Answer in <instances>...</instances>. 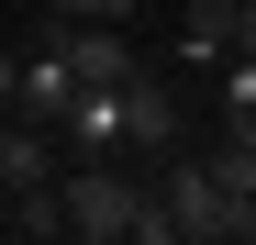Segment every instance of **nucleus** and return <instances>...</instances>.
I'll return each mask as SVG.
<instances>
[{
  "instance_id": "4",
  "label": "nucleus",
  "mask_w": 256,
  "mask_h": 245,
  "mask_svg": "<svg viewBox=\"0 0 256 245\" xmlns=\"http://www.w3.org/2000/svg\"><path fill=\"white\" fill-rule=\"evenodd\" d=\"M56 45H67V67H78V90H122V78H134V67H145V56H134V45H122V34H112V22H67V34H56Z\"/></svg>"
},
{
  "instance_id": "2",
  "label": "nucleus",
  "mask_w": 256,
  "mask_h": 245,
  "mask_svg": "<svg viewBox=\"0 0 256 245\" xmlns=\"http://www.w3.org/2000/svg\"><path fill=\"white\" fill-rule=\"evenodd\" d=\"M178 145H190L178 78H167V67H134V78H122V156H134V168H156V156H178Z\"/></svg>"
},
{
  "instance_id": "6",
  "label": "nucleus",
  "mask_w": 256,
  "mask_h": 245,
  "mask_svg": "<svg viewBox=\"0 0 256 245\" xmlns=\"http://www.w3.org/2000/svg\"><path fill=\"white\" fill-rule=\"evenodd\" d=\"M45 12H67V22H134L145 0H45Z\"/></svg>"
},
{
  "instance_id": "5",
  "label": "nucleus",
  "mask_w": 256,
  "mask_h": 245,
  "mask_svg": "<svg viewBox=\"0 0 256 245\" xmlns=\"http://www.w3.org/2000/svg\"><path fill=\"white\" fill-rule=\"evenodd\" d=\"M56 134H67L78 156H122V90H78Z\"/></svg>"
},
{
  "instance_id": "1",
  "label": "nucleus",
  "mask_w": 256,
  "mask_h": 245,
  "mask_svg": "<svg viewBox=\"0 0 256 245\" xmlns=\"http://www.w3.org/2000/svg\"><path fill=\"white\" fill-rule=\"evenodd\" d=\"M156 200H167V234L178 245H245V212H234V190L212 178V156H156Z\"/></svg>"
},
{
  "instance_id": "7",
  "label": "nucleus",
  "mask_w": 256,
  "mask_h": 245,
  "mask_svg": "<svg viewBox=\"0 0 256 245\" xmlns=\"http://www.w3.org/2000/svg\"><path fill=\"white\" fill-rule=\"evenodd\" d=\"M234 56H256V0H245V45H234Z\"/></svg>"
},
{
  "instance_id": "3",
  "label": "nucleus",
  "mask_w": 256,
  "mask_h": 245,
  "mask_svg": "<svg viewBox=\"0 0 256 245\" xmlns=\"http://www.w3.org/2000/svg\"><path fill=\"white\" fill-rule=\"evenodd\" d=\"M245 45V0H178V67H223Z\"/></svg>"
}]
</instances>
